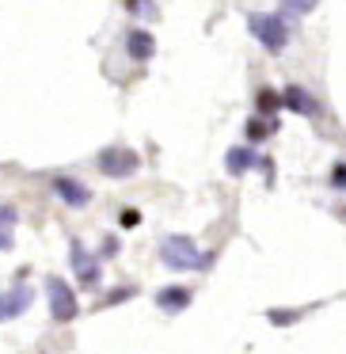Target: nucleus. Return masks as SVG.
<instances>
[{"instance_id":"nucleus-1","label":"nucleus","mask_w":346,"mask_h":354,"mask_svg":"<svg viewBox=\"0 0 346 354\" xmlns=\"http://www.w3.org/2000/svg\"><path fill=\"white\" fill-rule=\"evenodd\" d=\"M160 259L168 270H202L206 267V255L198 252V244L191 236H164Z\"/></svg>"},{"instance_id":"nucleus-2","label":"nucleus","mask_w":346,"mask_h":354,"mask_svg":"<svg viewBox=\"0 0 346 354\" xmlns=\"http://www.w3.org/2000/svg\"><path fill=\"white\" fill-rule=\"evenodd\" d=\"M247 27H251L255 39H259L267 50H274V54L289 46V24H285L282 16H274V12H270V16L267 12H255V16L247 19Z\"/></svg>"},{"instance_id":"nucleus-3","label":"nucleus","mask_w":346,"mask_h":354,"mask_svg":"<svg viewBox=\"0 0 346 354\" xmlns=\"http://www.w3.org/2000/svg\"><path fill=\"white\" fill-rule=\"evenodd\" d=\"M46 297H50V316L57 324H69L77 316V293L69 290L65 278H46Z\"/></svg>"},{"instance_id":"nucleus-4","label":"nucleus","mask_w":346,"mask_h":354,"mask_svg":"<svg viewBox=\"0 0 346 354\" xmlns=\"http://www.w3.org/2000/svg\"><path fill=\"white\" fill-rule=\"evenodd\" d=\"M141 168V156L133 149H107L99 153V171L103 176H115V179H126Z\"/></svg>"},{"instance_id":"nucleus-5","label":"nucleus","mask_w":346,"mask_h":354,"mask_svg":"<svg viewBox=\"0 0 346 354\" xmlns=\"http://www.w3.org/2000/svg\"><path fill=\"white\" fill-rule=\"evenodd\" d=\"M31 301H35V290H31V286H23V282L12 286L8 293H0V324L23 316L27 308H31Z\"/></svg>"},{"instance_id":"nucleus-6","label":"nucleus","mask_w":346,"mask_h":354,"mask_svg":"<svg viewBox=\"0 0 346 354\" xmlns=\"http://www.w3.org/2000/svg\"><path fill=\"white\" fill-rule=\"evenodd\" d=\"M50 187H54V194H57L61 202H69L73 209H84L88 202H92V191H88L84 183H77V179H69V176H57Z\"/></svg>"},{"instance_id":"nucleus-7","label":"nucleus","mask_w":346,"mask_h":354,"mask_svg":"<svg viewBox=\"0 0 346 354\" xmlns=\"http://www.w3.org/2000/svg\"><path fill=\"white\" fill-rule=\"evenodd\" d=\"M156 305H160L164 313H183V308L191 305V290H183V286H168V290L156 293Z\"/></svg>"},{"instance_id":"nucleus-8","label":"nucleus","mask_w":346,"mask_h":354,"mask_svg":"<svg viewBox=\"0 0 346 354\" xmlns=\"http://www.w3.org/2000/svg\"><path fill=\"white\" fill-rule=\"evenodd\" d=\"M69 259H73V267H77L80 282H84V286H99V263H92V259H88V255L80 252V244H73Z\"/></svg>"},{"instance_id":"nucleus-9","label":"nucleus","mask_w":346,"mask_h":354,"mask_svg":"<svg viewBox=\"0 0 346 354\" xmlns=\"http://www.w3.org/2000/svg\"><path fill=\"white\" fill-rule=\"evenodd\" d=\"M282 103L289 111H297V115H320V103H316L305 88H289V92L282 95Z\"/></svg>"},{"instance_id":"nucleus-10","label":"nucleus","mask_w":346,"mask_h":354,"mask_svg":"<svg viewBox=\"0 0 346 354\" xmlns=\"http://www.w3.org/2000/svg\"><path fill=\"white\" fill-rule=\"evenodd\" d=\"M126 50H130L133 62H148V57H153V50H156V42H153V35H148V31H130Z\"/></svg>"},{"instance_id":"nucleus-11","label":"nucleus","mask_w":346,"mask_h":354,"mask_svg":"<svg viewBox=\"0 0 346 354\" xmlns=\"http://www.w3.org/2000/svg\"><path fill=\"white\" fill-rule=\"evenodd\" d=\"M259 164V156L251 153V149H232L229 156H224V168H229V176H244L247 168H255Z\"/></svg>"},{"instance_id":"nucleus-12","label":"nucleus","mask_w":346,"mask_h":354,"mask_svg":"<svg viewBox=\"0 0 346 354\" xmlns=\"http://www.w3.org/2000/svg\"><path fill=\"white\" fill-rule=\"evenodd\" d=\"M285 12H297V16H308V12L316 8V0H282Z\"/></svg>"},{"instance_id":"nucleus-13","label":"nucleus","mask_w":346,"mask_h":354,"mask_svg":"<svg viewBox=\"0 0 346 354\" xmlns=\"http://www.w3.org/2000/svg\"><path fill=\"white\" fill-rule=\"evenodd\" d=\"M16 221H19V214L12 206H0V229H16Z\"/></svg>"},{"instance_id":"nucleus-14","label":"nucleus","mask_w":346,"mask_h":354,"mask_svg":"<svg viewBox=\"0 0 346 354\" xmlns=\"http://www.w3.org/2000/svg\"><path fill=\"white\" fill-rule=\"evenodd\" d=\"M270 316V324H278V328H285V324H293V320H297V308H293V313H267Z\"/></svg>"},{"instance_id":"nucleus-15","label":"nucleus","mask_w":346,"mask_h":354,"mask_svg":"<svg viewBox=\"0 0 346 354\" xmlns=\"http://www.w3.org/2000/svg\"><path fill=\"white\" fill-rule=\"evenodd\" d=\"M255 103H259V111H278V95L274 92H259Z\"/></svg>"},{"instance_id":"nucleus-16","label":"nucleus","mask_w":346,"mask_h":354,"mask_svg":"<svg viewBox=\"0 0 346 354\" xmlns=\"http://www.w3.org/2000/svg\"><path fill=\"white\" fill-rule=\"evenodd\" d=\"M331 183H335L338 191H346V164H338V168L331 171Z\"/></svg>"},{"instance_id":"nucleus-17","label":"nucleus","mask_w":346,"mask_h":354,"mask_svg":"<svg viewBox=\"0 0 346 354\" xmlns=\"http://www.w3.org/2000/svg\"><path fill=\"white\" fill-rule=\"evenodd\" d=\"M118 221H122L126 229H133V225L141 221V214H137V209H122V217H118Z\"/></svg>"},{"instance_id":"nucleus-18","label":"nucleus","mask_w":346,"mask_h":354,"mask_svg":"<svg viewBox=\"0 0 346 354\" xmlns=\"http://www.w3.org/2000/svg\"><path fill=\"white\" fill-rule=\"evenodd\" d=\"M12 244H16V240H12V229H0V252H12Z\"/></svg>"},{"instance_id":"nucleus-19","label":"nucleus","mask_w":346,"mask_h":354,"mask_svg":"<svg viewBox=\"0 0 346 354\" xmlns=\"http://www.w3.org/2000/svg\"><path fill=\"white\" fill-rule=\"evenodd\" d=\"M270 130H274V126H262V122H251V138H262V133H270Z\"/></svg>"},{"instance_id":"nucleus-20","label":"nucleus","mask_w":346,"mask_h":354,"mask_svg":"<svg viewBox=\"0 0 346 354\" xmlns=\"http://www.w3.org/2000/svg\"><path fill=\"white\" fill-rule=\"evenodd\" d=\"M145 4H148V0H126V8H130V12H145Z\"/></svg>"}]
</instances>
